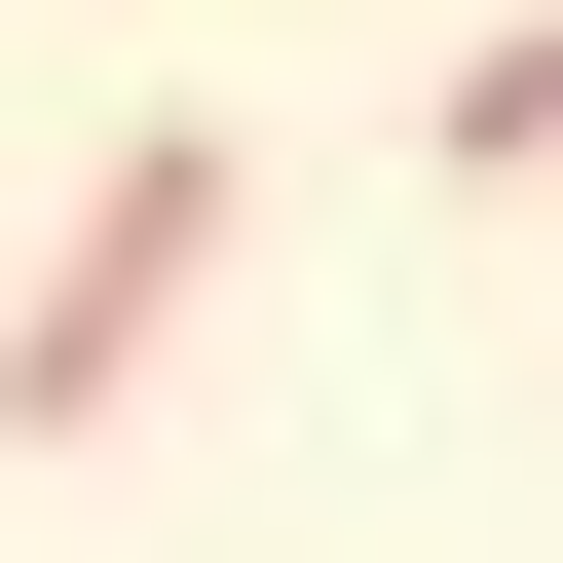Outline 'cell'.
<instances>
[{
    "label": "cell",
    "instance_id": "cell-1",
    "mask_svg": "<svg viewBox=\"0 0 563 563\" xmlns=\"http://www.w3.org/2000/svg\"><path fill=\"white\" fill-rule=\"evenodd\" d=\"M225 225H263V151H225V113H151V151L76 188V263L0 301V451H113V413L188 376V301H225Z\"/></svg>",
    "mask_w": 563,
    "mask_h": 563
},
{
    "label": "cell",
    "instance_id": "cell-2",
    "mask_svg": "<svg viewBox=\"0 0 563 563\" xmlns=\"http://www.w3.org/2000/svg\"><path fill=\"white\" fill-rule=\"evenodd\" d=\"M451 188H563V38H451Z\"/></svg>",
    "mask_w": 563,
    "mask_h": 563
}]
</instances>
